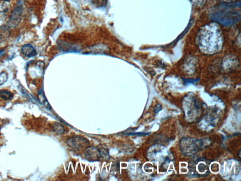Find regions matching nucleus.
Wrapping results in <instances>:
<instances>
[{"mask_svg": "<svg viewBox=\"0 0 241 181\" xmlns=\"http://www.w3.org/2000/svg\"><path fill=\"white\" fill-rule=\"evenodd\" d=\"M4 1H8V0H4Z\"/></svg>", "mask_w": 241, "mask_h": 181, "instance_id": "f3484780", "label": "nucleus"}, {"mask_svg": "<svg viewBox=\"0 0 241 181\" xmlns=\"http://www.w3.org/2000/svg\"><path fill=\"white\" fill-rule=\"evenodd\" d=\"M210 143L208 139L198 140L191 137H184L180 141V149L185 156H193Z\"/></svg>", "mask_w": 241, "mask_h": 181, "instance_id": "f03ea898", "label": "nucleus"}, {"mask_svg": "<svg viewBox=\"0 0 241 181\" xmlns=\"http://www.w3.org/2000/svg\"><path fill=\"white\" fill-rule=\"evenodd\" d=\"M85 154L87 158L92 161H96L101 158L100 150L93 147L87 148L85 150Z\"/></svg>", "mask_w": 241, "mask_h": 181, "instance_id": "423d86ee", "label": "nucleus"}, {"mask_svg": "<svg viewBox=\"0 0 241 181\" xmlns=\"http://www.w3.org/2000/svg\"><path fill=\"white\" fill-rule=\"evenodd\" d=\"M162 109V106L161 104H158L155 107V108L154 109V112L155 113H157L159 112V111H161Z\"/></svg>", "mask_w": 241, "mask_h": 181, "instance_id": "4468645a", "label": "nucleus"}, {"mask_svg": "<svg viewBox=\"0 0 241 181\" xmlns=\"http://www.w3.org/2000/svg\"><path fill=\"white\" fill-rule=\"evenodd\" d=\"M197 43L203 53L212 55L220 52L223 47V38L219 26L214 23L205 25L198 33Z\"/></svg>", "mask_w": 241, "mask_h": 181, "instance_id": "f257e3e1", "label": "nucleus"}, {"mask_svg": "<svg viewBox=\"0 0 241 181\" xmlns=\"http://www.w3.org/2000/svg\"><path fill=\"white\" fill-rule=\"evenodd\" d=\"M8 80V74L6 72H2L0 73V85L5 83Z\"/></svg>", "mask_w": 241, "mask_h": 181, "instance_id": "ddd939ff", "label": "nucleus"}, {"mask_svg": "<svg viewBox=\"0 0 241 181\" xmlns=\"http://www.w3.org/2000/svg\"><path fill=\"white\" fill-rule=\"evenodd\" d=\"M210 162L203 158H194L189 162V173L194 177H204L209 174Z\"/></svg>", "mask_w": 241, "mask_h": 181, "instance_id": "7ed1b4c3", "label": "nucleus"}, {"mask_svg": "<svg viewBox=\"0 0 241 181\" xmlns=\"http://www.w3.org/2000/svg\"><path fill=\"white\" fill-rule=\"evenodd\" d=\"M13 97V95L12 93L8 90H0V98L4 100H10Z\"/></svg>", "mask_w": 241, "mask_h": 181, "instance_id": "9d476101", "label": "nucleus"}, {"mask_svg": "<svg viewBox=\"0 0 241 181\" xmlns=\"http://www.w3.org/2000/svg\"><path fill=\"white\" fill-rule=\"evenodd\" d=\"M21 52L24 56L28 58L33 57L37 54V51L35 48L30 44L23 45L21 48Z\"/></svg>", "mask_w": 241, "mask_h": 181, "instance_id": "6e6552de", "label": "nucleus"}, {"mask_svg": "<svg viewBox=\"0 0 241 181\" xmlns=\"http://www.w3.org/2000/svg\"><path fill=\"white\" fill-rule=\"evenodd\" d=\"M67 144L74 149H78L83 148L89 143V141L81 136L72 137L67 141Z\"/></svg>", "mask_w": 241, "mask_h": 181, "instance_id": "39448f33", "label": "nucleus"}, {"mask_svg": "<svg viewBox=\"0 0 241 181\" xmlns=\"http://www.w3.org/2000/svg\"><path fill=\"white\" fill-rule=\"evenodd\" d=\"M22 14V6L18 5L17 6L11 15L7 23V27L9 28H13L17 26L21 20Z\"/></svg>", "mask_w": 241, "mask_h": 181, "instance_id": "20e7f679", "label": "nucleus"}, {"mask_svg": "<svg viewBox=\"0 0 241 181\" xmlns=\"http://www.w3.org/2000/svg\"><path fill=\"white\" fill-rule=\"evenodd\" d=\"M9 28L8 27H0V43L6 41L10 35Z\"/></svg>", "mask_w": 241, "mask_h": 181, "instance_id": "1a4fd4ad", "label": "nucleus"}, {"mask_svg": "<svg viewBox=\"0 0 241 181\" xmlns=\"http://www.w3.org/2000/svg\"><path fill=\"white\" fill-rule=\"evenodd\" d=\"M190 102H189V103H187V102H184V103H187V104L189 105V107H188V109H189V111H186L185 113L186 114H188V117L191 118V114L193 113V116L194 114H196V115L198 114V111H199L200 108V105L198 104V103L197 101L195 99H193L192 100L189 99Z\"/></svg>", "mask_w": 241, "mask_h": 181, "instance_id": "0eeeda50", "label": "nucleus"}, {"mask_svg": "<svg viewBox=\"0 0 241 181\" xmlns=\"http://www.w3.org/2000/svg\"><path fill=\"white\" fill-rule=\"evenodd\" d=\"M4 53V51H2V50H0V55Z\"/></svg>", "mask_w": 241, "mask_h": 181, "instance_id": "dca6fc26", "label": "nucleus"}, {"mask_svg": "<svg viewBox=\"0 0 241 181\" xmlns=\"http://www.w3.org/2000/svg\"><path fill=\"white\" fill-rule=\"evenodd\" d=\"M39 100L40 102L44 105V106L48 108V109H50L51 108V106H50V104L48 103V101L46 100V98L44 96V94L42 93V92H41L38 95Z\"/></svg>", "mask_w": 241, "mask_h": 181, "instance_id": "f8f14e48", "label": "nucleus"}, {"mask_svg": "<svg viewBox=\"0 0 241 181\" xmlns=\"http://www.w3.org/2000/svg\"><path fill=\"white\" fill-rule=\"evenodd\" d=\"M53 129L56 133L58 134H62L64 133L65 129L63 126L58 123H55L53 125Z\"/></svg>", "mask_w": 241, "mask_h": 181, "instance_id": "9b49d317", "label": "nucleus"}, {"mask_svg": "<svg viewBox=\"0 0 241 181\" xmlns=\"http://www.w3.org/2000/svg\"><path fill=\"white\" fill-rule=\"evenodd\" d=\"M224 1L228 2H231L234 1L235 0H224Z\"/></svg>", "mask_w": 241, "mask_h": 181, "instance_id": "2eb2a0df", "label": "nucleus"}]
</instances>
